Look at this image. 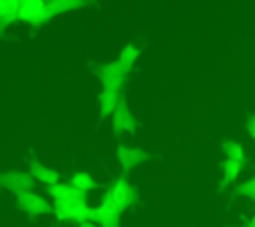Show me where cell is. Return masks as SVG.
Segmentation results:
<instances>
[{"label": "cell", "mask_w": 255, "mask_h": 227, "mask_svg": "<svg viewBox=\"0 0 255 227\" xmlns=\"http://www.w3.org/2000/svg\"><path fill=\"white\" fill-rule=\"evenodd\" d=\"M120 215H122V211L118 209V205L108 195H104L102 205L90 207L88 221H92L98 227H120Z\"/></svg>", "instance_id": "2"}, {"label": "cell", "mask_w": 255, "mask_h": 227, "mask_svg": "<svg viewBox=\"0 0 255 227\" xmlns=\"http://www.w3.org/2000/svg\"><path fill=\"white\" fill-rule=\"evenodd\" d=\"M223 153L227 155V159L233 161H241L243 163V147L235 141H223Z\"/></svg>", "instance_id": "18"}, {"label": "cell", "mask_w": 255, "mask_h": 227, "mask_svg": "<svg viewBox=\"0 0 255 227\" xmlns=\"http://www.w3.org/2000/svg\"><path fill=\"white\" fill-rule=\"evenodd\" d=\"M100 80H102L104 88L118 92V90L126 84L128 72H126V70L120 66V62L116 60V62H112V64H108V66H104V68L100 70Z\"/></svg>", "instance_id": "7"}, {"label": "cell", "mask_w": 255, "mask_h": 227, "mask_svg": "<svg viewBox=\"0 0 255 227\" xmlns=\"http://www.w3.org/2000/svg\"><path fill=\"white\" fill-rule=\"evenodd\" d=\"M137 56H139V50L135 48V46H131V44H128L122 52H120V58H118V62H120V66L129 74V70H131V66L135 64V60H137Z\"/></svg>", "instance_id": "16"}, {"label": "cell", "mask_w": 255, "mask_h": 227, "mask_svg": "<svg viewBox=\"0 0 255 227\" xmlns=\"http://www.w3.org/2000/svg\"><path fill=\"white\" fill-rule=\"evenodd\" d=\"M16 203H18V207H20L24 213H28V215H46V213L54 211V207H52L42 195H38V193H34V191L18 193V195H16Z\"/></svg>", "instance_id": "5"}, {"label": "cell", "mask_w": 255, "mask_h": 227, "mask_svg": "<svg viewBox=\"0 0 255 227\" xmlns=\"http://www.w3.org/2000/svg\"><path fill=\"white\" fill-rule=\"evenodd\" d=\"M50 195L58 201V199H68V197H74V195H80L82 191L76 189L72 183H56V185H50L48 187Z\"/></svg>", "instance_id": "14"}, {"label": "cell", "mask_w": 255, "mask_h": 227, "mask_svg": "<svg viewBox=\"0 0 255 227\" xmlns=\"http://www.w3.org/2000/svg\"><path fill=\"white\" fill-rule=\"evenodd\" d=\"M54 213L62 221H78V223L88 221L90 207L86 203V193H80L68 199H58L54 203Z\"/></svg>", "instance_id": "1"}, {"label": "cell", "mask_w": 255, "mask_h": 227, "mask_svg": "<svg viewBox=\"0 0 255 227\" xmlns=\"http://www.w3.org/2000/svg\"><path fill=\"white\" fill-rule=\"evenodd\" d=\"M106 195L118 205V209L120 211H126L129 205H133L135 203V199H137V193H135V189L124 179V177H116L114 181H112V185L108 187V191H106Z\"/></svg>", "instance_id": "3"}, {"label": "cell", "mask_w": 255, "mask_h": 227, "mask_svg": "<svg viewBox=\"0 0 255 227\" xmlns=\"http://www.w3.org/2000/svg\"><path fill=\"white\" fill-rule=\"evenodd\" d=\"M72 185H74L76 189H80L82 193L92 191V189H96V187H98V183H96L88 173H84V171H80V173H76V175L72 177Z\"/></svg>", "instance_id": "17"}, {"label": "cell", "mask_w": 255, "mask_h": 227, "mask_svg": "<svg viewBox=\"0 0 255 227\" xmlns=\"http://www.w3.org/2000/svg\"><path fill=\"white\" fill-rule=\"evenodd\" d=\"M118 104H120L118 92L108 90V88H104V90L100 92V115H102V117H106V115H114Z\"/></svg>", "instance_id": "10"}, {"label": "cell", "mask_w": 255, "mask_h": 227, "mask_svg": "<svg viewBox=\"0 0 255 227\" xmlns=\"http://www.w3.org/2000/svg\"><path fill=\"white\" fill-rule=\"evenodd\" d=\"M30 175H32L36 181L46 183L48 187L60 183V181H58V173H56L54 169L46 167V165H40V163H32V165H30Z\"/></svg>", "instance_id": "13"}, {"label": "cell", "mask_w": 255, "mask_h": 227, "mask_svg": "<svg viewBox=\"0 0 255 227\" xmlns=\"http://www.w3.org/2000/svg\"><path fill=\"white\" fill-rule=\"evenodd\" d=\"M247 131H249V135L255 139V115H251V117L247 119Z\"/></svg>", "instance_id": "20"}, {"label": "cell", "mask_w": 255, "mask_h": 227, "mask_svg": "<svg viewBox=\"0 0 255 227\" xmlns=\"http://www.w3.org/2000/svg\"><path fill=\"white\" fill-rule=\"evenodd\" d=\"M18 20L28 22V24H36V26L48 22V16H46V2H44V0H20Z\"/></svg>", "instance_id": "6"}, {"label": "cell", "mask_w": 255, "mask_h": 227, "mask_svg": "<svg viewBox=\"0 0 255 227\" xmlns=\"http://www.w3.org/2000/svg\"><path fill=\"white\" fill-rule=\"evenodd\" d=\"M247 227H255V215H253V219L249 221V225H247Z\"/></svg>", "instance_id": "22"}, {"label": "cell", "mask_w": 255, "mask_h": 227, "mask_svg": "<svg viewBox=\"0 0 255 227\" xmlns=\"http://www.w3.org/2000/svg\"><path fill=\"white\" fill-rule=\"evenodd\" d=\"M237 193H239V195H245V197H249V199H255V177H251V179H247L245 183L237 185Z\"/></svg>", "instance_id": "19"}, {"label": "cell", "mask_w": 255, "mask_h": 227, "mask_svg": "<svg viewBox=\"0 0 255 227\" xmlns=\"http://www.w3.org/2000/svg\"><path fill=\"white\" fill-rule=\"evenodd\" d=\"M112 127H114V133L135 131V119H133V115H131V112L124 100H120V104L112 115Z\"/></svg>", "instance_id": "8"}, {"label": "cell", "mask_w": 255, "mask_h": 227, "mask_svg": "<svg viewBox=\"0 0 255 227\" xmlns=\"http://www.w3.org/2000/svg\"><path fill=\"white\" fill-rule=\"evenodd\" d=\"M20 0H0V28L18 20Z\"/></svg>", "instance_id": "11"}, {"label": "cell", "mask_w": 255, "mask_h": 227, "mask_svg": "<svg viewBox=\"0 0 255 227\" xmlns=\"http://www.w3.org/2000/svg\"><path fill=\"white\" fill-rule=\"evenodd\" d=\"M80 227H98V225H94L92 221H84V223H80Z\"/></svg>", "instance_id": "21"}, {"label": "cell", "mask_w": 255, "mask_h": 227, "mask_svg": "<svg viewBox=\"0 0 255 227\" xmlns=\"http://www.w3.org/2000/svg\"><path fill=\"white\" fill-rule=\"evenodd\" d=\"M241 167H243V163L241 161H233V159H225L223 161V165H221V169H223V185H229V183H233L235 179H237V175L241 173Z\"/></svg>", "instance_id": "15"}, {"label": "cell", "mask_w": 255, "mask_h": 227, "mask_svg": "<svg viewBox=\"0 0 255 227\" xmlns=\"http://www.w3.org/2000/svg\"><path fill=\"white\" fill-rule=\"evenodd\" d=\"M80 6H84V2H78V0H48L46 2V16L50 20L56 14H64V12L80 8Z\"/></svg>", "instance_id": "12"}, {"label": "cell", "mask_w": 255, "mask_h": 227, "mask_svg": "<svg viewBox=\"0 0 255 227\" xmlns=\"http://www.w3.org/2000/svg\"><path fill=\"white\" fill-rule=\"evenodd\" d=\"M116 153H118V159H120V163H122V167H124V171H126V173H128V171H131L135 165L143 163V161H145V157H147L143 149L126 147V145H118Z\"/></svg>", "instance_id": "9"}, {"label": "cell", "mask_w": 255, "mask_h": 227, "mask_svg": "<svg viewBox=\"0 0 255 227\" xmlns=\"http://www.w3.org/2000/svg\"><path fill=\"white\" fill-rule=\"evenodd\" d=\"M36 185V179L26 173V171H4L0 173V187L4 189H10L14 191L16 195L18 193H26V191H32Z\"/></svg>", "instance_id": "4"}]
</instances>
